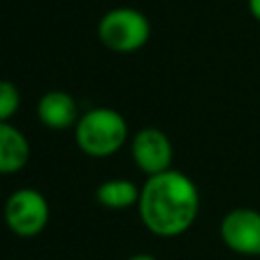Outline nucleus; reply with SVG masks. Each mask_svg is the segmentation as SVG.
Segmentation results:
<instances>
[{"label": "nucleus", "instance_id": "obj_1", "mask_svg": "<svg viewBox=\"0 0 260 260\" xmlns=\"http://www.w3.org/2000/svg\"><path fill=\"white\" fill-rule=\"evenodd\" d=\"M201 195L183 171L169 169L152 175L140 187L138 215L142 225L158 238H177L197 219Z\"/></svg>", "mask_w": 260, "mask_h": 260}, {"label": "nucleus", "instance_id": "obj_11", "mask_svg": "<svg viewBox=\"0 0 260 260\" xmlns=\"http://www.w3.org/2000/svg\"><path fill=\"white\" fill-rule=\"evenodd\" d=\"M248 10L260 22V0H248Z\"/></svg>", "mask_w": 260, "mask_h": 260}, {"label": "nucleus", "instance_id": "obj_5", "mask_svg": "<svg viewBox=\"0 0 260 260\" xmlns=\"http://www.w3.org/2000/svg\"><path fill=\"white\" fill-rule=\"evenodd\" d=\"M130 156L136 165V169H140L146 177L165 173L169 169H173V142L171 138L154 126H144L140 128L130 142Z\"/></svg>", "mask_w": 260, "mask_h": 260}, {"label": "nucleus", "instance_id": "obj_7", "mask_svg": "<svg viewBox=\"0 0 260 260\" xmlns=\"http://www.w3.org/2000/svg\"><path fill=\"white\" fill-rule=\"evenodd\" d=\"M79 108L71 93L63 89H51L41 95L37 104V118L49 130L73 128L79 120Z\"/></svg>", "mask_w": 260, "mask_h": 260}, {"label": "nucleus", "instance_id": "obj_6", "mask_svg": "<svg viewBox=\"0 0 260 260\" xmlns=\"http://www.w3.org/2000/svg\"><path fill=\"white\" fill-rule=\"evenodd\" d=\"M223 244L242 256H260V211L252 207L230 209L219 223Z\"/></svg>", "mask_w": 260, "mask_h": 260}, {"label": "nucleus", "instance_id": "obj_9", "mask_svg": "<svg viewBox=\"0 0 260 260\" xmlns=\"http://www.w3.org/2000/svg\"><path fill=\"white\" fill-rule=\"evenodd\" d=\"M140 187L130 179H110L98 185L95 199L106 209H128L132 205H138Z\"/></svg>", "mask_w": 260, "mask_h": 260}, {"label": "nucleus", "instance_id": "obj_2", "mask_svg": "<svg viewBox=\"0 0 260 260\" xmlns=\"http://www.w3.org/2000/svg\"><path fill=\"white\" fill-rule=\"evenodd\" d=\"M79 150L93 158L116 154L128 140V122L114 108H91L73 126Z\"/></svg>", "mask_w": 260, "mask_h": 260}, {"label": "nucleus", "instance_id": "obj_4", "mask_svg": "<svg viewBox=\"0 0 260 260\" xmlns=\"http://www.w3.org/2000/svg\"><path fill=\"white\" fill-rule=\"evenodd\" d=\"M2 213L4 223L12 234L20 238H32L47 228L51 207L39 189L20 187L8 195Z\"/></svg>", "mask_w": 260, "mask_h": 260}, {"label": "nucleus", "instance_id": "obj_8", "mask_svg": "<svg viewBox=\"0 0 260 260\" xmlns=\"http://www.w3.org/2000/svg\"><path fill=\"white\" fill-rule=\"evenodd\" d=\"M30 158L28 138L10 122H0V175H14Z\"/></svg>", "mask_w": 260, "mask_h": 260}, {"label": "nucleus", "instance_id": "obj_10", "mask_svg": "<svg viewBox=\"0 0 260 260\" xmlns=\"http://www.w3.org/2000/svg\"><path fill=\"white\" fill-rule=\"evenodd\" d=\"M20 108V91L18 87L8 81L0 79V122H10Z\"/></svg>", "mask_w": 260, "mask_h": 260}, {"label": "nucleus", "instance_id": "obj_12", "mask_svg": "<svg viewBox=\"0 0 260 260\" xmlns=\"http://www.w3.org/2000/svg\"><path fill=\"white\" fill-rule=\"evenodd\" d=\"M126 260H158V258H156V256H152V254H146V252H138V254L128 256Z\"/></svg>", "mask_w": 260, "mask_h": 260}, {"label": "nucleus", "instance_id": "obj_3", "mask_svg": "<svg viewBox=\"0 0 260 260\" xmlns=\"http://www.w3.org/2000/svg\"><path fill=\"white\" fill-rule=\"evenodd\" d=\"M98 39L114 53H134L148 43L150 22L138 8L118 6L100 18Z\"/></svg>", "mask_w": 260, "mask_h": 260}]
</instances>
